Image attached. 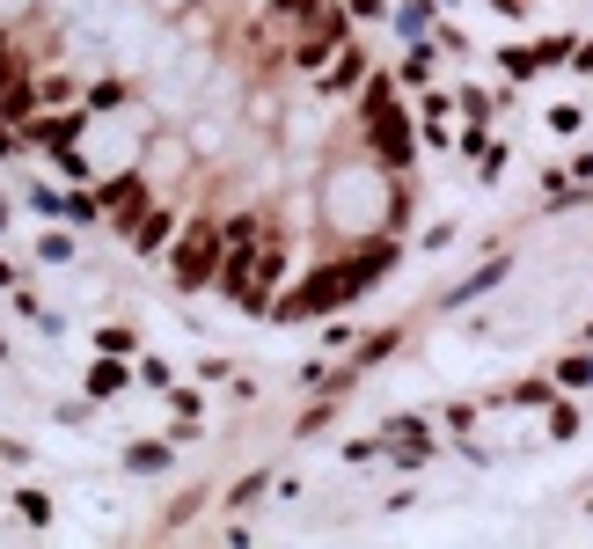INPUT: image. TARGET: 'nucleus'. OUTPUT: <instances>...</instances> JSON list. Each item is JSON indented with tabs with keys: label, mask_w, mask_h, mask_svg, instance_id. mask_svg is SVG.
<instances>
[{
	"label": "nucleus",
	"mask_w": 593,
	"mask_h": 549,
	"mask_svg": "<svg viewBox=\"0 0 593 549\" xmlns=\"http://www.w3.org/2000/svg\"><path fill=\"white\" fill-rule=\"evenodd\" d=\"M316 213H322V227H330L337 242H373V235H389V220L403 213L395 168H381L373 154H359V162H337L330 176H322V191H316Z\"/></svg>",
	"instance_id": "nucleus-1"
},
{
	"label": "nucleus",
	"mask_w": 593,
	"mask_h": 549,
	"mask_svg": "<svg viewBox=\"0 0 593 549\" xmlns=\"http://www.w3.org/2000/svg\"><path fill=\"white\" fill-rule=\"evenodd\" d=\"M359 132H367V154L381 168H403L411 154H418V132H411V118H403V103H395L389 81H359Z\"/></svg>",
	"instance_id": "nucleus-2"
},
{
	"label": "nucleus",
	"mask_w": 593,
	"mask_h": 549,
	"mask_svg": "<svg viewBox=\"0 0 593 549\" xmlns=\"http://www.w3.org/2000/svg\"><path fill=\"white\" fill-rule=\"evenodd\" d=\"M213 279H221V220L198 213L191 227H176V242H169V287L176 293H205Z\"/></svg>",
	"instance_id": "nucleus-3"
},
{
	"label": "nucleus",
	"mask_w": 593,
	"mask_h": 549,
	"mask_svg": "<svg viewBox=\"0 0 593 549\" xmlns=\"http://www.w3.org/2000/svg\"><path fill=\"white\" fill-rule=\"evenodd\" d=\"M140 154H147V162H132V168L147 176L154 198H162V184H169V176H183V168H191V140H183V132H162V140H147Z\"/></svg>",
	"instance_id": "nucleus-4"
},
{
	"label": "nucleus",
	"mask_w": 593,
	"mask_h": 549,
	"mask_svg": "<svg viewBox=\"0 0 593 549\" xmlns=\"http://www.w3.org/2000/svg\"><path fill=\"white\" fill-rule=\"evenodd\" d=\"M359 81H367V51L345 37V45H337V67H322V73H316V96H322V103H337L345 89H359Z\"/></svg>",
	"instance_id": "nucleus-5"
},
{
	"label": "nucleus",
	"mask_w": 593,
	"mask_h": 549,
	"mask_svg": "<svg viewBox=\"0 0 593 549\" xmlns=\"http://www.w3.org/2000/svg\"><path fill=\"white\" fill-rule=\"evenodd\" d=\"M124 388H132V366H124V352H96V366H88L81 396H88V404H118Z\"/></svg>",
	"instance_id": "nucleus-6"
},
{
	"label": "nucleus",
	"mask_w": 593,
	"mask_h": 549,
	"mask_svg": "<svg viewBox=\"0 0 593 549\" xmlns=\"http://www.w3.org/2000/svg\"><path fill=\"white\" fill-rule=\"evenodd\" d=\"M169 235H176V213L162 206V198H154L147 213L132 220V249H140V257H154V249H169Z\"/></svg>",
	"instance_id": "nucleus-7"
},
{
	"label": "nucleus",
	"mask_w": 593,
	"mask_h": 549,
	"mask_svg": "<svg viewBox=\"0 0 593 549\" xmlns=\"http://www.w3.org/2000/svg\"><path fill=\"white\" fill-rule=\"evenodd\" d=\"M118 462L132 469V477H162V469L176 462V440H132V447H124Z\"/></svg>",
	"instance_id": "nucleus-8"
},
{
	"label": "nucleus",
	"mask_w": 593,
	"mask_h": 549,
	"mask_svg": "<svg viewBox=\"0 0 593 549\" xmlns=\"http://www.w3.org/2000/svg\"><path fill=\"white\" fill-rule=\"evenodd\" d=\"M506 271H513V264H506V257H491V264H484V271H470V279H462V287H447V308H470L476 293L506 287Z\"/></svg>",
	"instance_id": "nucleus-9"
},
{
	"label": "nucleus",
	"mask_w": 593,
	"mask_h": 549,
	"mask_svg": "<svg viewBox=\"0 0 593 549\" xmlns=\"http://www.w3.org/2000/svg\"><path fill=\"white\" fill-rule=\"evenodd\" d=\"M432 15H440V0H403L389 23H395V37L411 45V37H432Z\"/></svg>",
	"instance_id": "nucleus-10"
},
{
	"label": "nucleus",
	"mask_w": 593,
	"mask_h": 549,
	"mask_svg": "<svg viewBox=\"0 0 593 549\" xmlns=\"http://www.w3.org/2000/svg\"><path fill=\"white\" fill-rule=\"evenodd\" d=\"M59 220H67V227H103V198L88 191V184H74V191L59 198Z\"/></svg>",
	"instance_id": "nucleus-11"
},
{
	"label": "nucleus",
	"mask_w": 593,
	"mask_h": 549,
	"mask_svg": "<svg viewBox=\"0 0 593 549\" xmlns=\"http://www.w3.org/2000/svg\"><path fill=\"white\" fill-rule=\"evenodd\" d=\"M432 67H440V45H432V37H411V45H403V81H432Z\"/></svg>",
	"instance_id": "nucleus-12"
},
{
	"label": "nucleus",
	"mask_w": 593,
	"mask_h": 549,
	"mask_svg": "<svg viewBox=\"0 0 593 549\" xmlns=\"http://www.w3.org/2000/svg\"><path fill=\"white\" fill-rule=\"evenodd\" d=\"M37 264H74V235H67V220H51L45 235H37Z\"/></svg>",
	"instance_id": "nucleus-13"
},
{
	"label": "nucleus",
	"mask_w": 593,
	"mask_h": 549,
	"mask_svg": "<svg viewBox=\"0 0 593 549\" xmlns=\"http://www.w3.org/2000/svg\"><path fill=\"white\" fill-rule=\"evenodd\" d=\"M557 382H565V388H579V396H593V352L557 359Z\"/></svg>",
	"instance_id": "nucleus-14"
},
{
	"label": "nucleus",
	"mask_w": 593,
	"mask_h": 549,
	"mask_svg": "<svg viewBox=\"0 0 593 549\" xmlns=\"http://www.w3.org/2000/svg\"><path fill=\"white\" fill-rule=\"evenodd\" d=\"M29 96L45 103V110H59V103H74V73H45V81H37Z\"/></svg>",
	"instance_id": "nucleus-15"
},
{
	"label": "nucleus",
	"mask_w": 593,
	"mask_h": 549,
	"mask_svg": "<svg viewBox=\"0 0 593 549\" xmlns=\"http://www.w3.org/2000/svg\"><path fill=\"white\" fill-rule=\"evenodd\" d=\"M15 513H23V527H51V499L45 491H15Z\"/></svg>",
	"instance_id": "nucleus-16"
},
{
	"label": "nucleus",
	"mask_w": 593,
	"mask_h": 549,
	"mask_svg": "<svg viewBox=\"0 0 593 549\" xmlns=\"http://www.w3.org/2000/svg\"><path fill=\"white\" fill-rule=\"evenodd\" d=\"M272 469H257V477H242V483H235V491H227V505H257V499H264V491H272Z\"/></svg>",
	"instance_id": "nucleus-17"
},
{
	"label": "nucleus",
	"mask_w": 593,
	"mask_h": 549,
	"mask_svg": "<svg viewBox=\"0 0 593 549\" xmlns=\"http://www.w3.org/2000/svg\"><path fill=\"white\" fill-rule=\"evenodd\" d=\"M395 344H403V337H395V330H381V337H367V344H359V352H352V366H359V374H367L373 359H389V352H395Z\"/></svg>",
	"instance_id": "nucleus-18"
},
{
	"label": "nucleus",
	"mask_w": 593,
	"mask_h": 549,
	"mask_svg": "<svg viewBox=\"0 0 593 549\" xmlns=\"http://www.w3.org/2000/svg\"><path fill=\"white\" fill-rule=\"evenodd\" d=\"M96 352H140V330H118V323H110V330H96Z\"/></svg>",
	"instance_id": "nucleus-19"
},
{
	"label": "nucleus",
	"mask_w": 593,
	"mask_h": 549,
	"mask_svg": "<svg viewBox=\"0 0 593 549\" xmlns=\"http://www.w3.org/2000/svg\"><path fill=\"white\" fill-rule=\"evenodd\" d=\"M272 15H286V23H316L322 0H272Z\"/></svg>",
	"instance_id": "nucleus-20"
},
{
	"label": "nucleus",
	"mask_w": 593,
	"mask_h": 549,
	"mask_svg": "<svg viewBox=\"0 0 593 549\" xmlns=\"http://www.w3.org/2000/svg\"><path fill=\"white\" fill-rule=\"evenodd\" d=\"M579 432V410L571 404H549V440H571Z\"/></svg>",
	"instance_id": "nucleus-21"
},
{
	"label": "nucleus",
	"mask_w": 593,
	"mask_h": 549,
	"mask_svg": "<svg viewBox=\"0 0 593 549\" xmlns=\"http://www.w3.org/2000/svg\"><path fill=\"white\" fill-rule=\"evenodd\" d=\"M352 462V469H367V462H381V440H345V447H337Z\"/></svg>",
	"instance_id": "nucleus-22"
},
{
	"label": "nucleus",
	"mask_w": 593,
	"mask_h": 549,
	"mask_svg": "<svg viewBox=\"0 0 593 549\" xmlns=\"http://www.w3.org/2000/svg\"><path fill=\"white\" fill-rule=\"evenodd\" d=\"M29 206H37V213H45V220H59V198H67V191H51V184H29Z\"/></svg>",
	"instance_id": "nucleus-23"
},
{
	"label": "nucleus",
	"mask_w": 593,
	"mask_h": 549,
	"mask_svg": "<svg viewBox=\"0 0 593 549\" xmlns=\"http://www.w3.org/2000/svg\"><path fill=\"white\" fill-rule=\"evenodd\" d=\"M227 140V132H221V125H213V118H198L191 125V147H198V154H213V147H221Z\"/></svg>",
	"instance_id": "nucleus-24"
},
{
	"label": "nucleus",
	"mask_w": 593,
	"mask_h": 549,
	"mask_svg": "<svg viewBox=\"0 0 593 549\" xmlns=\"http://www.w3.org/2000/svg\"><path fill=\"white\" fill-rule=\"evenodd\" d=\"M278 118V103H272V89H257V96H249V125H272Z\"/></svg>",
	"instance_id": "nucleus-25"
},
{
	"label": "nucleus",
	"mask_w": 593,
	"mask_h": 549,
	"mask_svg": "<svg viewBox=\"0 0 593 549\" xmlns=\"http://www.w3.org/2000/svg\"><path fill=\"white\" fill-rule=\"evenodd\" d=\"M132 374H140V382H147V388H169V366H162V359H140Z\"/></svg>",
	"instance_id": "nucleus-26"
},
{
	"label": "nucleus",
	"mask_w": 593,
	"mask_h": 549,
	"mask_svg": "<svg viewBox=\"0 0 593 549\" xmlns=\"http://www.w3.org/2000/svg\"><path fill=\"white\" fill-rule=\"evenodd\" d=\"M476 168H484V184H498V176H506V147H484V162H476Z\"/></svg>",
	"instance_id": "nucleus-27"
},
{
	"label": "nucleus",
	"mask_w": 593,
	"mask_h": 549,
	"mask_svg": "<svg viewBox=\"0 0 593 549\" xmlns=\"http://www.w3.org/2000/svg\"><path fill=\"white\" fill-rule=\"evenodd\" d=\"M352 15H359V23H389V8H381V0H345Z\"/></svg>",
	"instance_id": "nucleus-28"
},
{
	"label": "nucleus",
	"mask_w": 593,
	"mask_h": 549,
	"mask_svg": "<svg viewBox=\"0 0 593 549\" xmlns=\"http://www.w3.org/2000/svg\"><path fill=\"white\" fill-rule=\"evenodd\" d=\"M154 8H162V15H183V8H198V0H154Z\"/></svg>",
	"instance_id": "nucleus-29"
},
{
	"label": "nucleus",
	"mask_w": 593,
	"mask_h": 549,
	"mask_svg": "<svg viewBox=\"0 0 593 549\" xmlns=\"http://www.w3.org/2000/svg\"><path fill=\"white\" fill-rule=\"evenodd\" d=\"M8 287H15V271H8V264H0V293H8Z\"/></svg>",
	"instance_id": "nucleus-30"
},
{
	"label": "nucleus",
	"mask_w": 593,
	"mask_h": 549,
	"mask_svg": "<svg viewBox=\"0 0 593 549\" xmlns=\"http://www.w3.org/2000/svg\"><path fill=\"white\" fill-rule=\"evenodd\" d=\"M0 235H8V206H0Z\"/></svg>",
	"instance_id": "nucleus-31"
},
{
	"label": "nucleus",
	"mask_w": 593,
	"mask_h": 549,
	"mask_svg": "<svg viewBox=\"0 0 593 549\" xmlns=\"http://www.w3.org/2000/svg\"><path fill=\"white\" fill-rule=\"evenodd\" d=\"M586 344H593V323H586Z\"/></svg>",
	"instance_id": "nucleus-32"
}]
</instances>
